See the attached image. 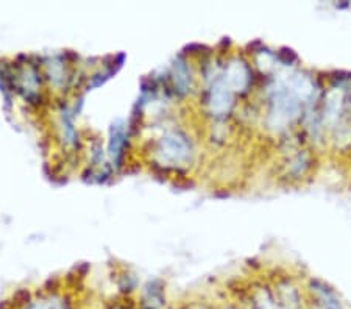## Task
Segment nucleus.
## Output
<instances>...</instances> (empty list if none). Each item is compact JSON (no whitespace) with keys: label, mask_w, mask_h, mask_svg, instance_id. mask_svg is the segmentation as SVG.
<instances>
[{"label":"nucleus","mask_w":351,"mask_h":309,"mask_svg":"<svg viewBox=\"0 0 351 309\" xmlns=\"http://www.w3.org/2000/svg\"><path fill=\"white\" fill-rule=\"evenodd\" d=\"M313 291L315 294V299L319 300L322 309H345L341 300L337 299V295L334 292L326 288L324 284H313Z\"/></svg>","instance_id":"f257e3e1"},{"label":"nucleus","mask_w":351,"mask_h":309,"mask_svg":"<svg viewBox=\"0 0 351 309\" xmlns=\"http://www.w3.org/2000/svg\"><path fill=\"white\" fill-rule=\"evenodd\" d=\"M250 309H281V308L278 305V301H276V297L271 295L270 292L264 291L253 297Z\"/></svg>","instance_id":"f03ea898"}]
</instances>
